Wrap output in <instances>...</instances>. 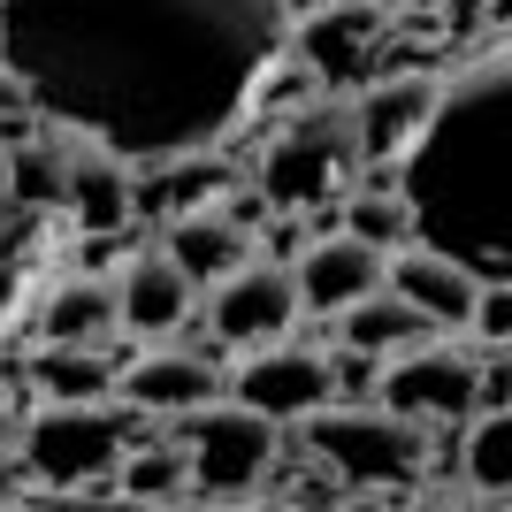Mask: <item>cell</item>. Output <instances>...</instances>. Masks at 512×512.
I'll use <instances>...</instances> for the list:
<instances>
[{
	"label": "cell",
	"instance_id": "cell-2",
	"mask_svg": "<svg viewBox=\"0 0 512 512\" xmlns=\"http://www.w3.org/2000/svg\"><path fill=\"white\" fill-rule=\"evenodd\" d=\"M153 413L138 406H107V398H39V406L16 421V459L31 467V482L46 490H69L77 505L85 497H115V459H123L138 436H153Z\"/></svg>",
	"mask_w": 512,
	"mask_h": 512
},
{
	"label": "cell",
	"instance_id": "cell-26",
	"mask_svg": "<svg viewBox=\"0 0 512 512\" xmlns=\"http://www.w3.org/2000/svg\"><path fill=\"white\" fill-rule=\"evenodd\" d=\"M314 8H329V0H283V23H299V16H314Z\"/></svg>",
	"mask_w": 512,
	"mask_h": 512
},
{
	"label": "cell",
	"instance_id": "cell-6",
	"mask_svg": "<svg viewBox=\"0 0 512 512\" xmlns=\"http://www.w3.org/2000/svg\"><path fill=\"white\" fill-rule=\"evenodd\" d=\"M367 390H375V406L428 421V428L474 421V406H482V352H459V344H436V337L406 344V352H383Z\"/></svg>",
	"mask_w": 512,
	"mask_h": 512
},
{
	"label": "cell",
	"instance_id": "cell-24",
	"mask_svg": "<svg viewBox=\"0 0 512 512\" xmlns=\"http://www.w3.org/2000/svg\"><path fill=\"white\" fill-rule=\"evenodd\" d=\"M467 474H474V497H482V490H490V497H505V406H490V428L474 436Z\"/></svg>",
	"mask_w": 512,
	"mask_h": 512
},
{
	"label": "cell",
	"instance_id": "cell-27",
	"mask_svg": "<svg viewBox=\"0 0 512 512\" xmlns=\"http://www.w3.org/2000/svg\"><path fill=\"white\" fill-rule=\"evenodd\" d=\"M8 451H16V413L0 406V459H8Z\"/></svg>",
	"mask_w": 512,
	"mask_h": 512
},
{
	"label": "cell",
	"instance_id": "cell-20",
	"mask_svg": "<svg viewBox=\"0 0 512 512\" xmlns=\"http://www.w3.org/2000/svg\"><path fill=\"white\" fill-rule=\"evenodd\" d=\"M115 329V283L77 268V276H54L39 299V337L46 344H100Z\"/></svg>",
	"mask_w": 512,
	"mask_h": 512
},
{
	"label": "cell",
	"instance_id": "cell-12",
	"mask_svg": "<svg viewBox=\"0 0 512 512\" xmlns=\"http://www.w3.org/2000/svg\"><path fill=\"white\" fill-rule=\"evenodd\" d=\"M237 176L245 169H237L230 146H184V153H161V161H138V169H130V222L161 230L169 214L214 207Z\"/></svg>",
	"mask_w": 512,
	"mask_h": 512
},
{
	"label": "cell",
	"instance_id": "cell-7",
	"mask_svg": "<svg viewBox=\"0 0 512 512\" xmlns=\"http://www.w3.org/2000/svg\"><path fill=\"white\" fill-rule=\"evenodd\" d=\"M436 100H444V77H436V69H383V77H367V92L352 100L367 184H398V161H406V146L421 138Z\"/></svg>",
	"mask_w": 512,
	"mask_h": 512
},
{
	"label": "cell",
	"instance_id": "cell-11",
	"mask_svg": "<svg viewBox=\"0 0 512 512\" xmlns=\"http://www.w3.org/2000/svg\"><path fill=\"white\" fill-rule=\"evenodd\" d=\"M222 390H230V375L214 360V344H184V337L176 344L153 337V352H130L123 375H115V398L153 413V421H169V413H184V406H207Z\"/></svg>",
	"mask_w": 512,
	"mask_h": 512
},
{
	"label": "cell",
	"instance_id": "cell-19",
	"mask_svg": "<svg viewBox=\"0 0 512 512\" xmlns=\"http://www.w3.org/2000/svg\"><path fill=\"white\" fill-rule=\"evenodd\" d=\"M130 352H107V344H46L23 352V383L31 398H115V375H123Z\"/></svg>",
	"mask_w": 512,
	"mask_h": 512
},
{
	"label": "cell",
	"instance_id": "cell-8",
	"mask_svg": "<svg viewBox=\"0 0 512 512\" xmlns=\"http://www.w3.org/2000/svg\"><path fill=\"white\" fill-rule=\"evenodd\" d=\"M383 283L398 291V299H413L436 329H467V321H490V337L505 329V283H490L482 291V276H474L467 260L436 253V245H398V253H383Z\"/></svg>",
	"mask_w": 512,
	"mask_h": 512
},
{
	"label": "cell",
	"instance_id": "cell-22",
	"mask_svg": "<svg viewBox=\"0 0 512 512\" xmlns=\"http://www.w3.org/2000/svg\"><path fill=\"white\" fill-rule=\"evenodd\" d=\"M344 230L360 237V245H375V253H398V245L421 237L398 184H352V192H344Z\"/></svg>",
	"mask_w": 512,
	"mask_h": 512
},
{
	"label": "cell",
	"instance_id": "cell-9",
	"mask_svg": "<svg viewBox=\"0 0 512 512\" xmlns=\"http://www.w3.org/2000/svg\"><path fill=\"white\" fill-rule=\"evenodd\" d=\"M299 283H291V268L283 260H237L230 276L207 283V329L214 344H237V352H253V344L268 337H291V321H299Z\"/></svg>",
	"mask_w": 512,
	"mask_h": 512
},
{
	"label": "cell",
	"instance_id": "cell-13",
	"mask_svg": "<svg viewBox=\"0 0 512 512\" xmlns=\"http://www.w3.org/2000/svg\"><path fill=\"white\" fill-rule=\"evenodd\" d=\"M192 299H199V283L169 260V245H161V237L130 245L123 283H115V321H123L130 337H146V344H153V337H184Z\"/></svg>",
	"mask_w": 512,
	"mask_h": 512
},
{
	"label": "cell",
	"instance_id": "cell-29",
	"mask_svg": "<svg viewBox=\"0 0 512 512\" xmlns=\"http://www.w3.org/2000/svg\"><path fill=\"white\" fill-rule=\"evenodd\" d=\"M8 383H16V367H8V360H0V406H8Z\"/></svg>",
	"mask_w": 512,
	"mask_h": 512
},
{
	"label": "cell",
	"instance_id": "cell-15",
	"mask_svg": "<svg viewBox=\"0 0 512 512\" xmlns=\"http://www.w3.org/2000/svg\"><path fill=\"white\" fill-rule=\"evenodd\" d=\"M62 207L85 237H115L130 230V161L107 153L100 138L62 130Z\"/></svg>",
	"mask_w": 512,
	"mask_h": 512
},
{
	"label": "cell",
	"instance_id": "cell-1",
	"mask_svg": "<svg viewBox=\"0 0 512 512\" xmlns=\"http://www.w3.org/2000/svg\"><path fill=\"white\" fill-rule=\"evenodd\" d=\"M291 46L283 0H0V62L31 115L161 161L222 146L253 69Z\"/></svg>",
	"mask_w": 512,
	"mask_h": 512
},
{
	"label": "cell",
	"instance_id": "cell-10",
	"mask_svg": "<svg viewBox=\"0 0 512 512\" xmlns=\"http://www.w3.org/2000/svg\"><path fill=\"white\" fill-rule=\"evenodd\" d=\"M230 398L253 406V413H268V421H299V413H314V406L337 398V352H329V344L268 337V344H253V360H237Z\"/></svg>",
	"mask_w": 512,
	"mask_h": 512
},
{
	"label": "cell",
	"instance_id": "cell-30",
	"mask_svg": "<svg viewBox=\"0 0 512 512\" xmlns=\"http://www.w3.org/2000/svg\"><path fill=\"white\" fill-rule=\"evenodd\" d=\"M375 8H390V16H406V8H413V0H375Z\"/></svg>",
	"mask_w": 512,
	"mask_h": 512
},
{
	"label": "cell",
	"instance_id": "cell-17",
	"mask_svg": "<svg viewBox=\"0 0 512 512\" xmlns=\"http://www.w3.org/2000/svg\"><path fill=\"white\" fill-rule=\"evenodd\" d=\"M329 321H337V344H344V352H367V360H383V352H406V344L436 337V321H428L413 299H398L390 283L360 291V299L344 306V314H329Z\"/></svg>",
	"mask_w": 512,
	"mask_h": 512
},
{
	"label": "cell",
	"instance_id": "cell-28",
	"mask_svg": "<svg viewBox=\"0 0 512 512\" xmlns=\"http://www.w3.org/2000/svg\"><path fill=\"white\" fill-rule=\"evenodd\" d=\"M0 222H8V146H0Z\"/></svg>",
	"mask_w": 512,
	"mask_h": 512
},
{
	"label": "cell",
	"instance_id": "cell-14",
	"mask_svg": "<svg viewBox=\"0 0 512 512\" xmlns=\"http://www.w3.org/2000/svg\"><path fill=\"white\" fill-rule=\"evenodd\" d=\"M390 23H398V16L375 8V0H329V8H314V16L291 23V54H299L329 92H337V85L360 77V62L375 54V39H383Z\"/></svg>",
	"mask_w": 512,
	"mask_h": 512
},
{
	"label": "cell",
	"instance_id": "cell-3",
	"mask_svg": "<svg viewBox=\"0 0 512 512\" xmlns=\"http://www.w3.org/2000/svg\"><path fill=\"white\" fill-rule=\"evenodd\" d=\"M253 184L268 207L291 214H321L337 207L352 184H360V130H352V100L344 92H321L299 115H283L276 138L253 153Z\"/></svg>",
	"mask_w": 512,
	"mask_h": 512
},
{
	"label": "cell",
	"instance_id": "cell-25",
	"mask_svg": "<svg viewBox=\"0 0 512 512\" xmlns=\"http://www.w3.org/2000/svg\"><path fill=\"white\" fill-rule=\"evenodd\" d=\"M23 306H31V260H16L0 245V337L23 321Z\"/></svg>",
	"mask_w": 512,
	"mask_h": 512
},
{
	"label": "cell",
	"instance_id": "cell-5",
	"mask_svg": "<svg viewBox=\"0 0 512 512\" xmlns=\"http://www.w3.org/2000/svg\"><path fill=\"white\" fill-rule=\"evenodd\" d=\"M169 436L192 451V505H253L260 474L276 467V451H283V421L237 406L230 390L207 398V406L169 413Z\"/></svg>",
	"mask_w": 512,
	"mask_h": 512
},
{
	"label": "cell",
	"instance_id": "cell-23",
	"mask_svg": "<svg viewBox=\"0 0 512 512\" xmlns=\"http://www.w3.org/2000/svg\"><path fill=\"white\" fill-rule=\"evenodd\" d=\"M8 207H62V130L8 146Z\"/></svg>",
	"mask_w": 512,
	"mask_h": 512
},
{
	"label": "cell",
	"instance_id": "cell-18",
	"mask_svg": "<svg viewBox=\"0 0 512 512\" xmlns=\"http://www.w3.org/2000/svg\"><path fill=\"white\" fill-rule=\"evenodd\" d=\"M153 237L169 245V260H176V268H184V276L199 283V291H207L214 276H230L237 260L253 253V237L237 230V222H230L222 207H192V214H169V222H161Z\"/></svg>",
	"mask_w": 512,
	"mask_h": 512
},
{
	"label": "cell",
	"instance_id": "cell-21",
	"mask_svg": "<svg viewBox=\"0 0 512 512\" xmlns=\"http://www.w3.org/2000/svg\"><path fill=\"white\" fill-rule=\"evenodd\" d=\"M115 497L123 505H192V451L176 436H138L115 459Z\"/></svg>",
	"mask_w": 512,
	"mask_h": 512
},
{
	"label": "cell",
	"instance_id": "cell-4",
	"mask_svg": "<svg viewBox=\"0 0 512 512\" xmlns=\"http://www.w3.org/2000/svg\"><path fill=\"white\" fill-rule=\"evenodd\" d=\"M299 444L314 451L321 467L337 474L352 497H375V490H406V482H421L428 467H436V436H428V421H406V413L375 406V398H352V406H314L299 413Z\"/></svg>",
	"mask_w": 512,
	"mask_h": 512
},
{
	"label": "cell",
	"instance_id": "cell-16",
	"mask_svg": "<svg viewBox=\"0 0 512 512\" xmlns=\"http://www.w3.org/2000/svg\"><path fill=\"white\" fill-rule=\"evenodd\" d=\"M291 283H299V306H306V314H344L360 291H375V283H383V253H375V245H360L352 230L314 237V245H299Z\"/></svg>",
	"mask_w": 512,
	"mask_h": 512
}]
</instances>
